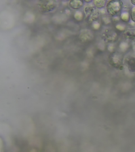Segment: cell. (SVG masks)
Returning a JSON list of instances; mask_svg holds the SVG:
<instances>
[{
	"mask_svg": "<svg viewBox=\"0 0 135 152\" xmlns=\"http://www.w3.org/2000/svg\"><path fill=\"white\" fill-rule=\"evenodd\" d=\"M123 2L121 1H109L106 4V11L112 17L120 15L123 10Z\"/></svg>",
	"mask_w": 135,
	"mask_h": 152,
	"instance_id": "obj_1",
	"label": "cell"
},
{
	"mask_svg": "<svg viewBox=\"0 0 135 152\" xmlns=\"http://www.w3.org/2000/svg\"><path fill=\"white\" fill-rule=\"evenodd\" d=\"M123 64L128 71L135 72V53H129L123 58Z\"/></svg>",
	"mask_w": 135,
	"mask_h": 152,
	"instance_id": "obj_2",
	"label": "cell"
},
{
	"mask_svg": "<svg viewBox=\"0 0 135 152\" xmlns=\"http://www.w3.org/2000/svg\"><path fill=\"white\" fill-rule=\"evenodd\" d=\"M123 55L119 53H114L109 58V63L115 68H120L123 64Z\"/></svg>",
	"mask_w": 135,
	"mask_h": 152,
	"instance_id": "obj_3",
	"label": "cell"
},
{
	"mask_svg": "<svg viewBox=\"0 0 135 152\" xmlns=\"http://www.w3.org/2000/svg\"><path fill=\"white\" fill-rule=\"evenodd\" d=\"M39 6L42 12H50L56 7L57 3L54 1H43L39 2Z\"/></svg>",
	"mask_w": 135,
	"mask_h": 152,
	"instance_id": "obj_4",
	"label": "cell"
},
{
	"mask_svg": "<svg viewBox=\"0 0 135 152\" xmlns=\"http://www.w3.org/2000/svg\"><path fill=\"white\" fill-rule=\"evenodd\" d=\"M123 37L125 40L131 43H135V28H128L123 32Z\"/></svg>",
	"mask_w": 135,
	"mask_h": 152,
	"instance_id": "obj_5",
	"label": "cell"
},
{
	"mask_svg": "<svg viewBox=\"0 0 135 152\" xmlns=\"http://www.w3.org/2000/svg\"><path fill=\"white\" fill-rule=\"evenodd\" d=\"M119 50L121 53L127 52L131 48V43L127 41H122L119 43L118 46Z\"/></svg>",
	"mask_w": 135,
	"mask_h": 152,
	"instance_id": "obj_6",
	"label": "cell"
},
{
	"mask_svg": "<svg viewBox=\"0 0 135 152\" xmlns=\"http://www.w3.org/2000/svg\"><path fill=\"white\" fill-rule=\"evenodd\" d=\"M93 37L92 35V33L90 31L87 30L85 29V30H83L80 35V38L81 41L83 42H87V41H89L90 40L93 39Z\"/></svg>",
	"mask_w": 135,
	"mask_h": 152,
	"instance_id": "obj_7",
	"label": "cell"
},
{
	"mask_svg": "<svg viewBox=\"0 0 135 152\" xmlns=\"http://www.w3.org/2000/svg\"><path fill=\"white\" fill-rule=\"evenodd\" d=\"M120 19L121 21L124 22L125 23H129L131 21V15H130V12H129L127 10H125L122 11L121 14L120 15Z\"/></svg>",
	"mask_w": 135,
	"mask_h": 152,
	"instance_id": "obj_8",
	"label": "cell"
},
{
	"mask_svg": "<svg viewBox=\"0 0 135 152\" xmlns=\"http://www.w3.org/2000/svg\"><path fill=\"white\" fill-rule=\"evenodd\" d=\"M83 2L81 1H71L69 2V6L72 9L78 10L83 6Z\"/></svg>",
	"mask_w": 135,
	"mask_h": 152,
	"instance_id": "obj_9",
	"label": "cell"
},
{
	"mask_svg": "<svg viewBox=\"0 0 135 152\" xmlns=\"http://www.w3.org/2000/svg\"><path fill=\"white\" fill-rule=\"evenodd\" d=\"M94 11H95L94 7H93V5H87L84 9V12H85V13L87 17L90 16Z\"/></svg>",
	"mask_w": 135,
	"mask_h": 152,
	"instance_id": "obj_10",
	"label": "cell"
},
{
	"mask_svg": "<svg viewBox=\"0 0 135 152\" xmlns=\"http://www.w3.org/2000/svg\"><path fill=\"white\" fill-rule=\"evenodd\" d=\"M94 4H95L96 7L98 9H102L103 7L106 5L107 2L106 1L104 0H100V1H93Z\"/></svg>",
	"mask_w": 135,
	"mask_h": 152,
	"instance_id": "obj_11",
	"label": "cell"
},
{
	"mask_svg": "<svg viewBox=\"0 0 135 152\" xmlns=\"http://www.w3.org/2000/svg\"><path fill=\"white\" fill-rule=\"evenodd\" d=\"M116 28L117 30L120 32H125L127 29V26L126 24L118 23L116 25Z\"/></svg>",
	"mask_w": 135,
	"mask_h": 152,
	"instance_id": "obj_12",
	"label": "cell"
},
{
	"mask_svg": "<svg viewBox=\"0 0 135 152\" xmlns=\"http://www.w3.org/2000/svg\"><path fill=\"white\" fill-rule=\"evenodd\" d=\"M99 11H98L97 10H95L92 14L90 15V21L91 22L96 21V19H97L98 17H99Z\"/></svg>",
	"mask_w": 135,
	"mask_h": 152,
	"instance_id": "obj_13",
	"label": "cell"
},
{
	"mask_svg": "<svg viewBox=\"0 0 135 152\" xmlns=\"http://www.w3.org/2000/svg\"><path fill=\"white\" fill-rule=\"evenodd\" d=\"M74 18L77 20V21H81L82 19H83V14L82 12L80 11H76L75 14L74 15Z\"/></svg>",
	"mask_w": 135,
	"mask_h": 152,
	"instance_id": "obj_14",
	"label": "cell"
},
{
	"mask_svg": "<svg viewBox=\"0 0 135 152\" xmlns=\"http://www.w3.org/2000/svg\"><path fill=\"white\" fill-rule=\"evenodd\" d=\"M131 21L135 23V7H132L130 11Z\"/></svg>",
	"mask_w": 135,
	"mask_h": 152,
	"instance_id": "obj_15",
	"label": "cell"
},
{
	"mask_svg": "<svg viewBox=\"0 0 135 152\" xmlns=\"http://www.w3.org/2000/svg\"><path fill=\"white\" fill-rule=\"evenodd\" d=\"M102 21L106 25H108L112 23V20L109 17H104L102 18Z\"/></svg>",
	"mask_w": 135,
	"mask_h": 152,
	"instance_id": "obj_16",
	"label": "cell"
},
{
	"mask_svg": "<svg viewBox=\"0 0 135 152\" xmlns=\"http://www.w3.org/2000/svg\"><path fill=\"white\" fill-rule=\"evenodd\" d=\"M108 50H109V51L113 52H114L115 50L116 47H115V45H114V43H110L109 44V46H108Z\"/></svg>",
	"mask_w": 135,
	"mask_h": 152,
	"instance_id": "obj_17",
	"label": "cell"
},
{
	"mask_svg": "<svg viewBox=\"0 0 135 152\" xmlns=\"http://www.w3.org/2000/svg\"><path fill=\"white\" fill-rule=\"evenodd\" d=\"M100 24L98 22L96 21L93 22V28L94 29L98 30V29H99L100 28Z\"/></svg>",
	"mask_w": 135,
	"mask_h": 152,
	"instance_id": "obj_18",
	"label": "cell"
},
{
	"mask_svg": "<svg viewBox=\"0 0 135 152\" xmlns=\"http://www.w3.org/2000/svg\"><path fill=\"white\" fill-rule=\"evenodd\" d=\"M112 20L115 22H119L121 20L120 17L119 15L116 16V17H112Z\"/></svg>",
	"mask_w": 135,
	"mask_h": 152,
	"instance_id": "obj_19",
	"label": "cell"
},
{
	"mask_svg": "<svg viewBox=\"0 0 135 152\" xmlns=\"http://www.w3.org/2000/svg\"><path fill=\"white\" fill-rule=\"evenodd\" d=\"M128 24L131 26V28H135V22H134L132 21H131L129 22Z\"/></svg>",
	"mask_w": 135,
	"mask_h": 152,
	"instance_id": "obj_20",
	"label": "cell"
},
{
	"mask_svg": "<svg viewBox=\"0 0 135 152\" xmlns=\"http://www.w3.org/2000/svg\"><path fill=\"white\" fill-rule=\"evenodd\" d=\"M131 48H132L133 52L135 53V43H131Z\"/></svg>",
	"mask_w": 135,
	"mask_h": 152,
	"instance_id": "obj_21",
	"label": "cell"
},
{
	"mask_svg": "<svg viewBox=\"0 0 135 152\" xmlns=\"http://www.w3.org/2000/svg\"><path fill=\"white\" fill-rule=\"evenodd\" d=\"M130 2H131V4L135 7V0H131Z\"/></svg>",
	"mask_w": 135,
	"mask_h": 152,
	"instance_id": "obj_22",
	"label": "cell"
}]
</instances>
